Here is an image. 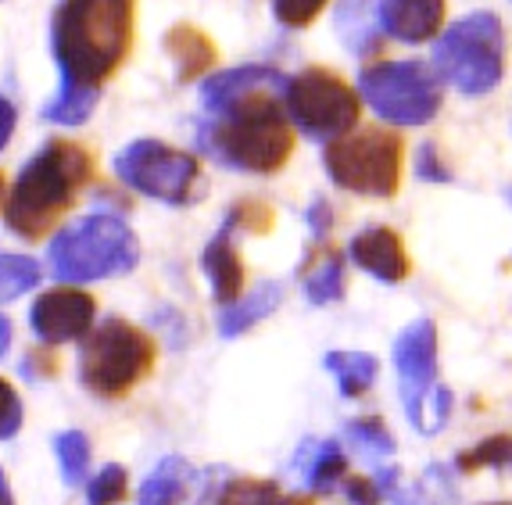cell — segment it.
I'll return each instance as SVG.
<instances>
[{
	"label": "cell",
	"mask_w": 512,
	"mask_h": 505,
	"mask_svg": "<svg viewBox=\"0 0 512 505\" xmlns=\"http://www.w3.org/2000/svg\"><path fill=\"white\" fill-rule=\"evenodd\" d=\"M287 79L276 69L248 65L208 76L201 86L208 119L197 122V147L240 172H280L294 151V129L283 112Z\"/></svg>",
	"instance_id": "1"
},
{
	"label": "cell",
	"mask_w": 512,
	"mask_h": 505,
	"mask_svg": "<svg viewBox=\"0 0 512 505\" xmlns=\"http://www.w3.org/2000/svg\"><path fill=\"white\" fill-rule=\"evenodd\" d=\"M137 0H61L51 22V47L61 86L101 90L133 47Z\"/></svg>",
	"instance_id": "2"
},
{
	"label": "cell",
	"mask_w": 512,
	"mask_h": 505,
	"mask_svg": "<svg viewBox=\"0 0 512 505\" xmlns=\"http://www.w3.org/2000/svg\"><path fill=\"white\" fill-rule=\"evenodd\" d=\"M90 151L76 140H51L40 147L29 165L18 172L15 190L4 205V223L22 240H40L61 223V215L76 205L79 190L90 183Z\"/></svg>",
	"instance_id": "3"
},
{
	"label": "cell",
	"mask_w": 512,
	"mask_h": 505,
	"mask_svg": "<svg viewBox=\"0 0 512 505\" xmlns=\"http://www.w3.org/2000/svg\"><path fill=\"white\" fill-rule=\"evenodd\" d=\"M47 258L54 273L69 283L111 280L137 266V237L115 215H86L51 240Z\"/></svg>",
	"instance_id": "4"
},
{
	"label": "cell",
	"mask_w": 512,
	"mask_h": 505,
	"mask_svg": "<svg viewBox=\"0 0 512 505\" xmlns=\"http://www.w3.org/2000/svg\"><path fill=\"white\" fill-rule=\"evenodd\" d=\"M154 366V344L126 319H104L90 330L79 351V380L97 398H122Z\"/></svg>",
	"instance_id": "5"
},
{
	"label": "cell",
	"mask_w": 512,
	"mask_h": 505,
	"mask_svg": "<svg viewBox=\"0 0 512 505\" xmlns=\"http://www.w3.org/2000/svg\"><path fill=\"white\" fill-rule=\"evenodd\" d=\"M505 61V33L498 15L477 11L455 22L448 33L437 40L434 65L459 94L480 97L502 83Z\"/></svg>",
	"instance_id": "6"
},
{
	"label": "cell",
	"mask_w": 512,
	"mask_h": 505,
	"mask_svg": "<svg viewBox=\"0 0 512 505\" xmlns=\"http://www.w3.org/2000/svg\"><path fill=\"white\" fill-rule=\"evenodd\" d=\"M405 144L387 129H359L330 140L326 147V172L337 187L366 197H394L402 183Z\"/></svg>",
	"instance_id": "7"
},
{
	"label": "cell",
	"mask_w": 512,
	"mask_h": 505,
	"mask_svg": "<svg viewBox=\"0 0 512 505\" xmlns=\"http://www.w3.org/2000/svg\"><path fill=\"white\" fill-rule=\"evenodd\" d=\"M359 94L394 126H427L441 112V83L423 61H380L359 76Z\"/></svg>",
	"instance_id": "8"
},
{
	"label": "cell",
	"mask_w": 512,
	"mask_h": 505,
	"mask_svg": "<svg viewBox=\"0 0 512 505\" xmlns=\"http://www.w3.org/2000/svg\"><path fill=\"white\" fill-rule=\"evenodd\" d=\"M115 172L129 190L165 205H190L201 197V162L162 140H133L115 155Z\"/></svg>",
	"instance_id": "9"
},
{
	"label": "cell",
	"mask_w": 512,
	"mask_h": 505,
	"mask_svg": "<svg viewBox=\"0 0 512 505\" xmlns=\"http://www.w3.org/2000/svg\"><path fill=\"white\" fill-rule=\"evenodd\" d=\"M283 108L312 140L344 137L362 115L359 94L330 69H305L283 86Z\"/></svg>",
	"instance_id": "10"
},
{
	"label": "cell",
	"mask_w": 512,
	"mask_h": 505,
	"mask_svg": "<svg viewBox=\"0 0 512 505\" xmlns=\"http://www.w3.org/2000/svg\"><path fill=\"white\" fill-rule=\"evenodd\" d=\"M394 366H398V380H402L405 412L416 427L423 398L434 391L437 369V330L430 319H416L412 326H405V334L394 344Z\"/></svg>",
	"instance_id": "11"
},
{
	"label": "cell",
	"mask_w": 512,
	"mask_h": 505,
	"mask_svg": "<svg viewBox=\"0 0 512 505\" xmlns=\"http://www.w3.org/2000/svg\"><path fill=\"white\" fill-rule=\"evenodd\" d=\"M94 298L76 287H58V291H47L40 301L33 305V330L40 334L43 344H65L76 341V337L90 334L94 326Z\"/></svg>",
	"instance_id": "12"
},
{
	"label": "cell",
	"mask_w": 512,
	"mask_h": 505,
	"mask_svg": "<svg viewBox=\"0 0 512 505\" xmlns=\"http://www.w3.org/2000/svg\"><path fill=\"white\" fill-rule=\"evenodd\" d=\"M348 255L355 266L384 283H402L409 276V255H405L402 237L387 226H369V230L355 233V240L348 244Z\"/></svg>",
	"instance_id": "13"
},
{
	"label": "cell",
	"mask_w": 512,
	"mask_h": 505,
	"mask_svg": "<svg viewBox=\"0 0 512 505\" xmlns=\"http://www.w3.org/2000/svg\"><path fill=\"white\" fill-rule=\"evenodd\" d=\"M376 22L394 40H405V43L434 40L444 22V0H380Z\"/></svg>",
	"instance_id": "14"
},
{
	"label": "cell",
	"mask_w": 512,
	"mask_h": 505,
	"mask_svg": "<svg viewBox=\"0 0 512 505\" xmlns=\"http://www.w3.org/2000/svg\"><path fill=\"white\" fill-rule=\"evenodd\" d=\"M205 273L212 280V294L219 305H233L244 294V262H240L237 248H233V223L226 219L219 233L212 237V244L205 248Z\"/></svg>",
	"instance_id": "15"
},
{
	"label": "cell",
	"mask_w": 512,
	"mask_h": 505,
	"mask_svg": "<svg viewBox=\"0 0 512 505\" xmlns=\"http://www.w3.org/2000/svg\"><path fill=\"white\" fill-rule=\"evenodd\" d=\"M165 47H169V58L176 65L180 83H194V79H201L215 65V43L201 29L187 26V22L169 29Z\"/></svg>",
	"instance_id": "16"
},
{
	"label": "cell",
	"mask_w": 512,
	"mask_h": 505,
	"mask_svg": "<svg viewBox=\"0 0 512 505\" xmlns=\"http://www.w3.org/2000/svg\"><path fill=\"white\" fill-rule=\"evenodd\" d=\"M294 466L305 473L308 488L316 491V495H330V491L348 477V459H344V452H341L337 441H323V445L305 441Z\"/></svg>",
	"instance_id": "17"
},
{
	"label": "cell",
	"mask_w": 512,
	"mask_h": 505,
	"mask_svg": "<svg viewBox=\"0 0 512 505\" xmlns=\"http://www.w3.org/2000/svg\"><path fill=\"white\" fill-rule=\"evenodd\" d=\"M194 470L187 459L169 455L165 463H158V470L144 480L137 505H183L194 491Z\"/></svg>",
	"instance_id": "18"
},
{
	"label": "cell",
	"mask_w": 512,
	"mask_h": 505,
	"mask_svg": "<svg viewBox=\"0 0 512 505\" xmlns=\"http://www.w3.org/2000/svg\"><path fill=\"white\" fill-rule=\"evenodd\" d=\"M280 301H283L280 283H262V287H255L248 298H237L233 305H222L219 334L222 337H240L244 330H251L255 323H262L265 316H273Z\"/></svg>",
	"instance_id": "19"
},
{
	"label": "cell",
	"mask_w": 512,
	"mask_h": 505,
	"mask_svg": "<svg viewBox=\"0 0 512 505\" xmlns=\"http://www.w3.org/2000/svg\"><path fill=\"white\" fill-rule=\"evenodd\" d=\"M337 29L355 54L380 51V22H376L369 0H341L337 8Z\"/></svg>",
	"instance_id": "20"
},
{
	"label": "cell",
	"mask_w": 512,
	"mask_h": 505,
	"mask_svg": "<svg viewBox=\"0 0 512 505\" xmlns=\"http://www.w3.org/2000/svg\"><path fill=\"white\" fill-rule=\"evenodd\" d=\"M326 369L337 377L344 398H359L376 380V359L366 355V351H330L326 355Z\"/></svg>",
	"instance_id": "21"
},
{
	"label": "cell",
	"mask_w": 512,
	"mask_h": 505,
	"mask_svg": "<svg viewBox=\"0 0 512 505\" xmlns=\"http://www.w3.org/2000/svg\"><path fill=\"white\" fill-rule=\"evenodd\" d=\"M305 294L312 305H330V301L344 298V258L337 255V251H323V255L308 266Z\"/></svg>",
	"instance_id": "22"
},
{
	"label": "cell",
	"mask_w": 512,
	"mask_h": 505,
	"mask_svg": "<svg viewBox=\"0 0 512 505\" xmlns=\"http://www.w3.org/2000/svg\"><path fill=\"white\" fill-rule=\"evenodd\" d=\"M40 283V266L29 255H0V305L22 298Z\"/></svg>",
	"instance_id": "23"
},
{
	"label": "cell",
	"mask_w": 512,
	"mask_h": 505,
	"mask_svg": "<svg viewBox=\"0 0 512 505\" xmlns=\"http://www.w3.org/2000/svg\"><path fill=\"white\" fill-rule=\"evenodd\" d=\"M54 452H58L61 473H65V484H83L86 470H90V441L79 430H65V434L54 437Z\"/></svg>",
	"instance_id": "24"
},
{
	"label": "cell",
	"mask_w": 512,
	"mask_h": 505,
	"mask_svg": "<svg viewBox=\"0 0 512 505\" xmlns=\"http://www.w3.org/2000/svg\"><path fill=\"white\" fill-rule=\"evenodd\" d=\"M94 104H97L94 90H69V86H61L58 97L43 108V119L58 122V126H79V122L90 119Z\"/></svg>",
	"instance_id": "25"
},
{
	"label": "cell",
	"mask_w": 512,
	"mask_h": 505,
	"mask_svg": "<svg viewBox=\"0 0 512 505\" xmlns=\"http://www.w3.org/2000/svg\"><path fill=\"white\" fill-rule=\"evenodd\" d=\"M484 466H491V470H512V437H505V434L487 437V441H480L473 452L459 455L462 473L484 470Z\"/></svg>",
	"instance_id": "26"
},
{
	"label": "cell",
	"mask_w": 512,
	"mask_h": 505,
	"mask_svg": "<svg viewBox=\"0 0 512 505\" xmlns=\"http://www.w3.org/2000/svg\"><path fill=\"white\" fill-rule=\"evenodd\" d=\"M344 437H348L362 455H369V459H380V455L394 452L391 430H387L380 420H351L348 427H344Z\"/></svg>",
	"instance_id": "27"
},
{
	"label": "cell",
	"mask_w": 512,
	"mask_h": 505,
	"mask_svg": "<svg viewBox=\"0 0 512 505\" xmlns=\"http://www.w3.org/2000/svg\"><path fill=\"white\" fill-rule=\"evenodd\" d=\"M280 488H276L273 480H233V484H226V491L219 495V502L215 505H276L280 502Z\"/></svg>",
	"instance_id": "28"
},
{
	"label": "cell",
	"mask_w": 512,
	"mask_h": 505,
	"mask_svg": "<svg viewBox=\"0 0 512 505\" xmlns=\"http://www.w3.org/2000/svg\"><path fill=\"white\" fill-rule=\"evenodd\" d=\"M129 491V477L122 466H104L94 480H90V491H86V502L90 505H119Z\"/></svg>",
	"instance_id": "29"
},
{
	"label": "cell",
	"mask_w": 512,
	"mask_h": 505,
	"mask_svg": "<svg viewBox=\"0 0 512 505\" xmlns=\"http://www.w3.org/2000/svg\"><path fill=\"white\" fill-rule=\"evenodd\" d=\"M323 8H326V0H273L276 18L291 29H301V26H308V22H316Z\"/></svg>",
	"instance_id": "30"
},
{
	"label": "cell",
	"mask_w": 512,
	"mask_h": 505,
	"mask_svg": "<svg viewBox=\"0 0 512 505\" xmlns=\"http://www.w3.org/2000/svg\"><path fill=\"white\" fill-rule=\"evenodd\" d=\"M18 427H22V398L8 380H0V441L15 437Z\"/></svg>",
	"instance_id": "31"
},
{
	"label": "cell",
	"mask_w": 512,
	"mask_h": 505,
	"mask_svg": "<svg viewBox=\"0 0 512 505\" xmlns=\"http://www.w3.org/2000/svg\"><path fill=\"white\" fill-rule=\"evenodd\" d=\"M226 219H230L233 226H244V230H251V233H265L269 226H273V212H269L265 205H258V201H240Z\"/></svg>",
	"instance_id": "32"
},
{
	"label": "cell",
	"mask_w": 512,
	"mask_h": 505,
	"mask_svg": "<svg viewBox=\"0 0 512 505\" xmlns=\"http://www.w3.org/2000/svg\"><path fill=\"white\" fill-rule=\"evenodd\" d=\"M344 491H348V498L355 505H380V488H376L373 477H348V484H344Z\"/></svg>",
	"instance_id": "33"
},
{
	"label": "cell",
	"mask_w": 512,
	"mask_h": 505,
	"mask_svg": "<svg viewBox=\"0 0 512 505\" xmlns=\"http://www.w3.org/2000/svg\"><path fill=\"white\" fill-rule=\"evenodd\" d=\"M416 172L423 176V180H452V172L444 169L441 165V158L434 155V144H427L423 151H419V165H416Z\"/></svg>",
	"instance_id": "34"
},
{
	"label": "cell",
	"mask_w": 512,
	"mask_h": 505,
	"mask_svg": "<svg viewBox=\"0 0 512 505\" xmlns=\"http://www.w3.org/2000/svg\"><path fill=\"white\" fill-rule=\"evenodd\" d=\"M15 104L8 101V97H0V151L8 147V140H11V133H15Z\"/></svg>",
	"instance_id": "35"
},
{
	"label": "cell",
	"mask_w": 512,
	"mask_h": 505,
	"mask_svg": "<svg viewBox=\"0 0 512 505\" xmlns=\"http://www.w3.org/2000/svg\"><path fill=\"white\" fill-rule=\"evenodd\" d=\"M308 226H312L316 237H326V230H330V205L326 201H316V205L308 208Z\"/></svg>",
	"instance_id": "36"
},
{
	"label": "cell",
	"mask_w": 512,
	"mask_h": 505,
	"mask_svg": "<svg viewBox=\"0 0 512 505\" xmlns=\"http://www.w3.org/2000/svg\"><path fill=\"white\" fill-rule=\"evenodd\" d=\"M8 348H11V323L4 316H0V359L8 355Z\"/></svg>",
	"instance_id": "37"
},
{
	"label": "cell",
	"mask_w": 512,
	"mask_h": 505,
	"mask_svg": "<svg viewBox=\"0 0 512 505\" xmlns=\"http://www.w3.org/2000/svg\"><path fill=\"white\" fill-rule=\"evenodd\" d=\"M0 505H15V498H11V488H8V480H4V473H0Z\"/></svg>",
	"instance_id": "38"
},
{
	"label": "cell",
	"mask_w": 512,
	"mask_h": 505,
	"mask_svg": "<svg viewBox=\"0 0 512 505\" xmlns=\"http://www.w3.org/2000/svg\"><path fill=\"white\" fill-rule=\"evenodd\" d=\"M276 505H312L308 498H301V495H294V498H280Z\"/></svg>",
	"instance_id": "39"
},
{
	"label": "cell",
	"mask_w": 512,
	"mask_h": 505,
	"mask_svg": "<svg viewBox=\"0 0 512 505\" xmlns=\"http://www.w3.org/2000/svg\"><path fill=\"white\" fill-rule=\"evenodd\" d=\"M0 194H4V176H0Z\"/></svg>",
	"instance_id": "40"
}]
</instances>
